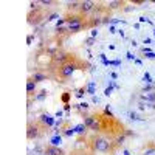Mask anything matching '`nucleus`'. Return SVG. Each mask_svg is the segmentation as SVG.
Listing matches in <instances>:
<instances>
[{
    "instance_id": "1",
    "label": "nucleus",
    "mask_w": 155,
    "mask_h": 155,
    "mask_svg": "<svg viewBox=\"0 0 155 155\" xmlns=\"http://www.w3.org/2000/svg\"><path fill=\"white\" fill-rule=\"evenodd\" d=\"M84 124L88 130H92L93 134L106 135L113 140L118 137L126 135V126L109 112V110H99L93 112L84 116Z\"/></svg>"
},
{
    "instance_id": "2",
    "label": "nucleus",
    "mask_w": 155,
    "mask_h": 155,
    "mask_svg": "<svg viewBox=\"0 0 155 155\" xmlns=\"http://www.w3.org/2000/svg\"><path fill=\"white\" fill-rule=\"evenodd\" d=\"M87 67H88V64L85 61H82L74 53H70V58L64 62L62 65L54 67V68H48V74L53 81L65 84L73 78L76 70H87Z\"/></svg>"
},
{
    "instance_id": "3",
    "label": "nucleus",
    "mask_w": 155,
    "mask_h": 155,
    "mask_svg": "<svg viewBox=\"0 0 155 155\" xmlns=\"http://www.w3.org/2000/svg\"><path fill=\"white\" fill-rule=\"evenodd\" d=\"M87 147L92 152H101V153H115V150L120 146L116 144V141L110 137L106 135H99V134H93L87 140Z\"/></svg>"
},
{
    "instance_id": "4",
    "label": "nucleus",
    "mask_w": 155,
    "mask_h": 155,
    "mask_svg": "<svg viewBox=\"0 0 155 155\" xmlns=\"http://www.w3.org/2000/svg\"><path fill=\"white\" fill-rule=\"evenodd\" d=\"M45 132H47V129L44 127V124L39 121V120L28 121V124H27V138H28L30 141L41 138Z\"/></svg>"
},
{
    "instance_id": "5",
    "label": "nucleus",
    "mask_w": 155,
    "mask_h": 155,
    "mask_svg": "<svg viewBox=\"0 0 155 155\" xmlns=\"http://www.w3.org/2000/svg\"><path fill=\"white\" fill-rule=\"evenodd\" d=\"M27 19H28V23L30 25H34V27H36V25H39L45 19V9L42 6H39L36 9H30Z\"/></svg>"
},
{
    "instance_id": "6",
    "label": "nucleus",
    "mask_w": 155,
    "mask_h": 155,
    "mask_svg": "<svg viewBox=\"0 0 155 155\" xmlns=\"http://www.w3.org/2000/svg\"><path fill=\"white\" fill-rule=\"evenodd\" d=\"M95 8H96V2H92V0H84V2H81V6H79V14L90 19L93 16L95 12Z\"/></svg>"
},
{
    "instance_id": "7",
    "label": "nucleus",
    "mask_w": 155,
    "mask_h": 155,
    "mask_svg": "<svg viewBox=\"0 0 155 155\" xmlns=\"http://www.w3.org/2000/svg\"><path fill=\"white\" fill-rule=\"evenodd\" d=\"M36 92H37V82L31 79V76H28V79H27V96H28V101H33V98H36Z\"/></svg>"
},
{
    "instance_id": "8",
    "label": "nucleus",
    "mask_w": 155,
    "mask_h": 155,
    "mask_svg": "<svg viewBox=\"0 0 155 155\" xmlns=\"http://www.w3.org/2000/svg\"><path fill=\"white\" fill-rule=\"evenodd\" d=\"M30 76H31V79L36 81L37 84H39V82H44V81H47V79H51L50 74H48L47 71H44V70H36V71L31 73Z\"/></svg>"
},
{
    "instance_id": "9",
    "label": "nucleus",
    "mask_w": 155,
    "mask_h": 155,
    "mask_svg": "<svg viewBox=\"0 0 155 155\" xmlns=\"http://www.w3.org/2000/svg\"><path fill=\"white\" fill-rule=\"evenodd\" d=\"M44 152H45V155H65V152L54 144H47Z\"/></svg>"
},
{
    "instance_id": "10",
    "label": "nucleus",
    "mask_w": 155,
    "mask_h": 155,
    "mask_svg": "<svg viewBox=\"0 0 155 155\" xmlns=\"http://www.w3.org/2000/svg\"><path fill=\"white\" fill-rule=\"evenodd\" d=\"M126 5V2H120V0H116V2H109L107 3V6H109V9L112 11V9H120V8H123Z\"/></svg>"
}]
</instances>
